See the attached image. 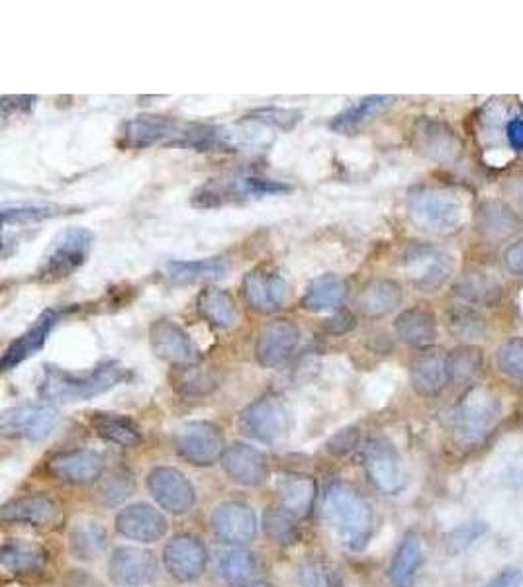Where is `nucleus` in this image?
<instances>
[{
    "mask_svg": "<svg viewBox=\"0 0 523 587\" xmlns=\"http://www.w3.org/2000/svg\"><path fill=\"white\" fill-rule=\"evenodd\" d=\"M218 143H222V132L218 128L157 114H143L132 118L130 122H126L122 134V145L128 149H147L155 145L210 149Z\"/></svg>",
    "mask_w": 523,
    "mask_h": 587,
    "instance_id": "1",
    "label": "nucleus"
},
{
    "mask_svg": "<svg viewBox=\"0 0 523 587\" xmlns=\"http://www.w3.org/2000/svg\"><path fill=\"white\" fill-rule=\"evenodd\" d=\"M126 378L128 370L118 362H102L89 372H69L46 364L40 396L51 402H83L116 388Z\"/></svg>",
    "mask_w": 523,
    "mask_h": 587,
    "instance_id": "2",
    "label": "nucleus"
},
{
    "mask_svg": "<svg viewBox=\"0 0 523 587\" xmlns=\"http://www.w3.org/2000/svg\"><path fill=\"white\" fill-rule=\"evenodd\" d=\"M328 521L341 544L363 550L373 535V509L369 501L347 484H335L326 499Z\"/></svg>",
    "mask_w": 523,
    "mask_h": 587,
    "instance_id": "3",
    "label": "nucleus"
},
{
    "mask_svg": "<svg viewBox=\"0 0 523 587\" xmlns=\"http://www.w3.org/2000/svg\"><path fill=\"white\" fill-rule=\"evenodd\" d=\"M408 216L412 224L431 235H451L465 220L461 200L441 188L416 186L408 192Z\"/></svg>",
    "mask_w": 523,
    "mask_h": 587,
    "instance_id": "4",
    "label": "nucleus"
},
{
    "mask_svg": "<svg viewBox=\"0 0 523 587\" xmlns=\"http://www.w3.org/2000/svg\"><path fill=\"white\" fill-rule=\"evenodd\" d=\"M95 243L93 231L87 227H69L55 237L44 263L40 267V278L57 282L81 269Z\"/></svg>",
    "mask_w": 523,
    "mask_h": 587,
    "instance_id": "5",
    "label": "nucleus"
},
{
    "mask_svg": "<svg viewBox=\"0 0 523 587\" xmlns=\"http://www.w3.org/2000/svg\"><path fill=\"white\" fill-rule=\"evenodd\" d=\"M500 415V402L498 398L486 390V388H473L461 404L457 407L455 415V431L457 441L463 447H476L480 445L492 425L496 423Z\"/></svg>",
    "mask_w": 523,
    "mask_h": 587,
    "instance_id": "6",
    "label": "nucleus"
},
{
    "mask_svg": "<svg viewBox=\"0 0 523 587\" xmlns=\"http://www.w3.org/2000/svg\"><path fill=\"white\" fill-rule=\"evenodd\" d=\"M404 272L410 284L420 292L439 290L453 274V257L428 243H416L408 247L402 259Z\"/></svg>",
    "mask_w": 523,
    "mask_h": 587,
    "instance_id": "7",
    "label": "nucleus"
},
{
    "mask_svg": "<svg viewBox=\"0 0 523 587\" xmlns=\"http://www.w3.org/2000/svg\"><path fill=\"white\" fill-rule=\"evenodd\" d=\"M290 186L285 182L259 179V177H236V179H214L206 182L194 192L192 204L200 208H216L239 198L249 196H271L288 192Z\"/></svg>",
    "mask_w": 523,
    "mask_h": 587,
    "instance_id": "8",
    "label": "nucleus"
},
{
    "mask_svg": "<svg viewBox=\"0 0 523 587\" xmlns=\"http://www.w3.org/2000/svg\"><path fill=\"white\" fill-rule=\"evenodd\" d=\"M177 452L194 466H212L226 452L222 429L208 421H191L175 435Z\"/></svg>",
    "mask_w": 523,
    "mask_h": 587,
    "instance_id": "9",
    "label": "nucleus"
},
{
    "mask_svg": "<svg viewBox=\"0 0 523 587\" xmlns=\"http://www.w3.org/2000/svg\"><path fill=\"white\" fill-rule=\"evenodd\" d=\"M412 145L424 157L441 165H453L463 155V141L441 120L420 118L412 128Z\"/></svg>",
    "mask_w": 523,
    "mask_h": 587,
    "instance_id": "10",
    "label": "nucleus"
},
{
    "mask_svg": "<svg viewBox=\"0 0 523 587\" xmlns=\"http://www.w3.org/2000/svg\"><path fill=\"white\" fill-rule=\"evenodd\" d=\"M147 490L157 505L173 515L189 513L196 503V490L191 480L171 466L153 468L147 476Z\"/></svg>",
    "mask_w": 523,
    "mask_h": 587,
    "instance_id": "11",
    "label": "nucleus"
},
{
    "mask_svg": "<svg viewBox=\"0 0 523 587\" xmlns=\"http://www.w3.org/2000/svg\"><path fill=\"white\" fill-rule=\"evenodd\" d=\"M57 425V409L44 404L10 407L0 415V431L10 439H46Z\"/></svg>",
    "mask_w": 523,
    "mask_h": 587,
    "instance_id": "12",
    "label": "nucleus"
},
{
    "mask_svg": "<svg viewBox=\"0 0 523 587\" xmlns=\"http://www.w3.org/2000/svg\"><path fill=\"white\" fill-rule=\"evenodd\" d=\"M163 564L171 578L181 584H191L204 574L208 550L198 537L183 533L167 542L163 550Z\"/></svg>",
    "mask_w": 523,
    "mask_h": 587,
    "instance_id": "13",
    "label": "nucleus"
},
{
    "mask_svg": "<svg viewBox=\"0 0 523 587\" xmlns=\"http://www.w3.org/2000/svg\"><path fill=\"white\" fill-rule=\"evenodd\" d=\"M365 470L384 494H398L406 484L404 464L396 447L386 439H373L365 447Z\"/></svg>",
    "mask_w": 523,
    "mask_h": 587,
    "instance_id": "14",
    "label": "nucleus"
},
{
    "mask_svg": "<svg viewBox=\"0 0 523 587\" xmlns=\"http://www.w3.org/2000/svg\"><path fill=\"white\" fill-rule=\"evenodd\" d=\"M239 427L245 435L261 443H275L288 429V415L281 402L275 398H263L243 409Z\"/></svg>",
    "mask_w": 523,
    "mask_h": 587,
    "instance_id": "15",
    "label": "nucleus"
},
{
    "mask_svg": "<svg viewBox=\"0 0 523 587\" xmlns=\"http://www.w3.org/2000/svg\"><path fill=\"white\" fill-rule=\"evenodd\" d=\"M157 562L151 552L136 546H118L110 554L108 574L116 586L142 587L153 580Z\"/></svg>",
    "mask_w": 523,
    "mask_h": 587,
    "instance_id": "16",
    "label": "nucleus"
},
{
    "mask_svg": "<svg viewBox=\"0 0 523 587\" xmlns=\"http://www.w3.org/2000/svg\"><path fill=\"white\" fill-rule=\"evenodd\" d=\"M300 343V329L288 319H277L265 325L257 337L255 357L261 366L275 368L285 364Z\"/></svg>",
    "mask_w": 523,
    "mask_h": 587,
    "instance_id": "17",
    "label": "nucleus"
},
{
    "mask_svg": "<svg viewBox=\"0 0 523 587\" xmlns=\"http://www.w3.org/2000/svg\"><path fill=\"white\" fill-rule=\"evenodd\" d=\"M149 341H151L153 353L159 359L171 362L175 366L198 361V349L194 347L189 333L175 321H169V319L155 321L149 329Z\"/></svg>",
    "mask_w": 523,
    "mask_h": 587,
    "instance_id": "18",
    "label": "nucleus"
},
{
    "mask_svg": "<svg viewBox=\"0 0 523 587\" xmlns=\"http://www.w3.org/2000/svg\"><path fill=\"white\" fill-rule=\"evenodd\" d=\"M106 468V460L100 452L91 449L61 452L49 458L48 472L67 484H89L95 482Z\"/></svg>",
    "mask_w": 523,
    "mask_h": 587,
    "instance_id": "19",
    "label": "nucleus"
},
{
    "mask_svg": "<svg viewBox=\"0 0 523 587\" xmlns=\"http://www.w3.org/2000/svg\"><path fill=\"white\" fill-rule=\"evenodd\" d=\"M116 531L130 541L149 544L165 537L167 519L147 503H134L116 515Z\"/></svg>",
    "mask_w": 523,
    "mask_h": 587,
    "instance_id": "20",
    "label": "nucleus"
},
{
    "mask_svg": "<svg viewBox=\"0 0 523 587\" xmlns=\"http://www.w3.org/2000/svg\"><path fill=\"white\" fill-rule=\"evenodd\" d=\"M243 294L255 312L273 314L286 300L285 278L269 267L253 269L243 280Z\"/></svg>",
    "mask_w": 523,
    "mask_h": 587,
    "instance_id": "21",
    "label": "nucleus"
},
{
    "mask_svg": "<svg viewBox=\"0 0 523 587\" xmlns=\"http://www.w3.org/2000/svg\"><path fill=\"white\" fill-rule=\"evenodd\" d=\"M222 466L230 480L247 488L261 486L271 472L267 454L245 443L230 445L222 456Z\"/></svg>",
    "mask_w": 523,
    "mask_h": 587,
    "instance_id": "22",
    "label": "nucleus"
},
{
    "mask_svg": "<svg viewBox=\"0 0 523 587\" xmlns=\"http://www.w3.org/2000/svg\"><path fill=\"white\" fill-rule=\"evenodd\" d=\"M212 529L228 544H247L257 535V517L247 503L226 501L214 509Z\"/></svg>",
    "mask_w": 523,
    "mask_h": 587,
    "instance_id": "23",
    "label": "nucleus"
},
{
    "mask_svg": "<svg viewBox=\"0 0 523 587\" xmlns=\"http://www.w3.org/2000/svg\"><path fill=\"white\" fill-rule=\"evenodd\" d=\"M410 376H412V386L420 396L431 398L441 394L451 382L449 353H445L439 347L424 349L412 362Z\"/></svg>",
    "mask_w": 523,
    "mask_h": 587,
    "instance_id": "24",
    "label": "nucleus"
},
{
    "mask_svg": "<svg viewBox=\"0 0 523 587\" xmlns=\"http://www.w3.org/2000/svg\"><path fill=\"white\" fill-rule=\"evenodd\" d=\"M476 231L486 239V241H506L512 235H516L522 227V218L518 212L496 198L482 200L476 208Z\"/></svg>",
    "mask_w": 523,
    "mask_h": 587,
    "instance_id": "25",
    "label": "nucleus"
},
{
    "mask_svg": "<svg viewBox=\"0 0 523 587\" xmlns=\"http://www.w3.org/2000/svg\"><path fill=\"white\" fill-rule=\"evenodd\" d=\"M57 321V312L55 310H46L42 316L36 319V323L24 333L20 335L8 349L6 353L2 355L0 359V368L6 372V370H12L16 368L18 364L34 357L38 351L44 349L46 341H48L49 333L53 329Z\"/></svg>",
    "mask_w": 523,
    "mask_h": 587,
    "instance_id": "26",
    "label": "nucleus"
},
{
    "mask_svg": "<svg viewBox=\"0 0 523 587\" xmlns=\"http://www.w3.org/2000/svg\"><path fill=\"white\" fill-rule=\"evenodd\" d=\"M57 515V505L53 499L42 494L22 496L8 501L0 509V519L4 523L28 525V527H46Z\"/></svg>",
    "mask_w": 523,
    "mask_h": 587,
    "instance_id": "27",
    "label": "nucleus"
},
{
    "mask_svg": "<svg viewBox=\"0 0 523 587\" xmlns=\"http://www.w3.org/2000/svg\"><path fill=\"white\" fill-rule=\"evenodd\" d=\"M48 558V550L38 542L8 541L0 548L2 568L14 576H28L44 570Z\"/></svg>",
    "mask_w": 523,
    "mask_h": 587,
    "instance_id": "28",
    "label": "nucleus"
},
{
    "mask_svg": "<svg viewBox=\"0 0 523 587\" xmlns=\"http://www.w3.org/2000/svg\"><path fill=\"white\" fill-rule=\"evenodd\" d=\"M394 96H384V94H375V96H365L339 112L332 120V130L337 134H353L377 116H381L384 110H388L394 104Z\"/></svg>",
    "mask_w": 523,
    "mask_h": 587,
    "instance_id": "29",
    "label": "nucleus"
},
{
    "mask_svg": "<svg viewBox=\"0 0 523 587\" xmlns=\"http://www.w3.org/2000/svg\"><path fill=\"white\" fill-rule=\"evenodd\" d=\"M400 302H402V286L390 278H377L363 288L357 300V306L363 316L377 319L394 312L400 306Z\"/></svg>",
    "mask_w": 523,
    "mask_h": 587,
    "instance_id": "30",
    "label": "nucleus"
},
{
    "mask_svg": "<svg viewBox=\"0 0 523 587\" xmlns=\"http://www.w3.org/2000/svg\"><path fill=\"white\" fill-rule=\"evenodd\" d=\"M394 329L402 343L428 349L437 337V319L428 310L412 308L396 317Z\"/></svg>",
    "mask_w": 523,
    "mask_h": 587,
    "instance_id": "31",
    "label": "nucleus"
},
{
    "mask_svg": "<svg viewBox=\"0 0 523 587\" xmlns=\"http://www.w3.org/2000/svg\"><path fill=\"white\" fill-rule=\"evenodd\" d=\"M316 492H318L316 480L310 476L288 474L279 480V494H281L283 507L298 519L310 515L316 501Z\"/></svg>",
    "mask_w": 523,
    "mask_h": 587,
    "instance_id": "32",
    "label": "nucleus"
},
{
    "mask_svg": "<svg viewBox=\"0 0 523 587\" xmlns=\"http://www.w3.org/2000/svg\"><path fill=\"white\" fill-rule=\"evenodd\" d=\"M455 294L471 306H496L502 298V286L486 272H465L455 284Z\"/></svg>",
    "mask_w": 523,
    "mask_h": 587,
    "instance_id": "33",
    "label": "nucleus"
},
{
    "mask_svg": "<svg viewBox=\"0 0 523 587\" xmlns=\"http://www.w3.org/2000/svg\"><path fill=\"white\" fill-rule=\"evenodd\" d=\"M345 294H347V286L337 274H324L310 282L302 298V308L314 314L328 312L343 302Z\"/></svg>",
    "mask_w": 523,
    "mask_h": 587,
    "instance_id": "34",
    "label": "nucleus"
},
{
    "mask_svg": "<svg viewBox=\"0 0 523 587\" xmlns=\"http://www.w3.org/2000/svg\"><path fill=\"white\" fill-rule=\"evenodd\" d=\"M91 425L104 441L120 447H136L142 441L138 425L126 415L98 411L91 415Z\"/></svg>",
    "mask_w": 523,
    "mask_h": 587,
    "instance_id": "35",
    "label": "nucleus"
},
{
    "mask_svg": "<svg viewBox=\"0 0 523 587\" xmlns=\"http://www.w3.org/2000/svg\"><path fill=\"white\" fill-rule=\"evenodd\" d=\"M198 312L208 323L220 329H230L238 321V310L232 296L216 286L204 288L198 296Z\"/></svg>",
    "mask_w": 523,
    "mask_h": 587,
    "instance_id": "36",
    "label": "nucleus"
},
{
    "mask_svg": "<svg viewBox=\"0 0 523 587\" xmlns=\"http://www.w3.org/2000/svg\"><path fill=\"white\" fill-rule=\"evenodd\" d=\"M422 562H424L422 544L416 537H406L398 546V550L390 562V568H388V578H390L392 586H412Z\"/></svg>",
    "mask_w": 523,
    "mask_h": 587,
    "instance_id": "37",
    "label": "nucleus"
},
{
    "mask_svg": "<svg viewBox=\"0 0 523 587\" xmlns=\"http://www.w3.org/2000/svg\"><path fill=\"white\" fill-rule=\"evenodd\" d=\"M171 386L185 398H202L216 390L218 380L212 370L191 362L175 366L171 374Z\"/></svg>",
    "mask_w": 523,
    "mask_h": 587,
    "instance_id": "38",
    "label": "nucleus"
},
{
    "mask_svg": "<svg viewBox=\"0 0 523 587\" xmlns=\"http://www.w3.org/2000/svg\"><path fill=\"white\" fill-rule=\"evenodd\" d=\"M106 531L100 523L87 521L77 523L69 535V550L75 560L81 562H95L106 550Z\"/></svg>",
    "mask_w": 523,
    "mask_h": 587,
    "instance_id": "39",
    "label": "nucleus"
},
{
    "mask_svg": "<svg viewBox=\"0 0 523 587\" xmlns=\"http://www.w3.org/2000/svg\"><path fill=\"white\" fill-rule=\"evenodd\" d=\"M228 271V263L222 257L198 259V261H173L167 265V274L173 282L192 284V282H206L224 276Z\"/></svg>",
    "mask_w": 523,
    "mask_h": 587,
    "instance_id": "40",
    "label": "nucleus"
},
{
    "mask_svg": "<svg viewBox=\"0 0 523 587\" xmlns=\"http://www.w3.org/2000/svg\"><path fill=\"white\" fill-rule=\"evenodd\" d=\"M257 570V560L247 550H228L220 560V572L230 586H249Z\"/></svg>",
    "mask_w": 523,
    "mask_h": 587,
    "instance_id": "41",
    "label": "nucleus"
},
{
    "mask_svg": "<svg viewBox=\"0 0 523 587\" xmlns=\"http://www.w3.org/2000/svg\"><path fill=\"white\" fill-rule=\"evenodd\" d=\"M263 531L277 544L290 546L300 539L298 517L288 513L285 507H271L263 515Z\"/></svg>",
    "mask_w": 523,
    "mask_h": 587,
    "instance_id": "42",
    "label": "nucleus"
},
{
    "mask_svg": "<svg viewBox=\"0 0 523 587\" xmlns=\"http://www.w3.org/2000/svg\"><path fill=\"white\" fill-rule=\"evenodd\" d=\"M447 327H449L453 337L465 339V341L480 339L488 331L486 319L480 316L473 308H469V306L453 308L449 312V316H447Z\"/></svg>",
    "mask_w": 523,
    "mask_h": 587,
    "instance_id": "43",
    "label": "nucleus"
},
{
    "mask_svg": "<svg viewBox=\"0 0 523 587\" xmlns=\"http://www.w3.org/2000/svg\"><path fill=\"white\" fill-rule=\"evenodd\" d=\"M482 370V351L475 345H461L449 353L451 380L467 384L475 380Z\"/></svg>",
    "mask_w": 523,
    "mask_h": 587,
    "instance_id": "44",
    "label": "nucleus"
},
{
    "mask_svg": "<svg viewBox=\"0 0 523 587\" xmlns=\"http://www.w3.org/2000/svg\"><path fill=\"white\" fill-rule=\"evenodd\" d=\"M63 212L57 204H2V224L8 226L12 222H36L55 218Z\"/></svg>",
    "mask_w": 523,
    "mask_h": 587,
    "instance_id": "45",
    "label": "nucleus"
},
{
    "mask_svg": "<svg viewBox=\"0 0 523 587\" xmlns=\"http://www.w3.org/2000/svg\"><path fill=\"white\" fill-rule=\"evenodd\" d=\"M298 584L300 587H339L341 580L339 574L333 570L330 564L322 562V560H310L304 562L298 568Z\"/></svg>",
    "mask_w": 523,
    "mask_h": 587,
    "instance_id": "46",
    "label": "nucleus"
},
{
    "mask_svg": "<svg viewBox=\"0 0 523 587\" xmlns=\"http://www.w3.org/2000/svg\"><path fill=\"white\" fill-rule=\"evenodd\" d=\"M498 366L506 376L523 382V337L508 339L500 345Z\"/></svg>",
    "mask_w": 523,
    "mask_h": 587,
    "instance_id": "47",
    "label": "nucleus"
},
{
    "mask_svg": "<svg viewBox=\"0 0 523 587\" xmlns=\"http://www.w3.org/2000/svg\"><path fill=\"white\" fill-rule=\"evenodd\" d=\"M245 120L267 124V126H275L279 130L288 132V130H292L300 122V112L298 110H288V108L269 106V108H257V110L249 112L245 116Z\"/></svg>",
    "mask_w": 523,
    "mask_h": 587,
    "instance_id": "48",
    "label": "nucleus"
},
{
    "mask_svg": "<svg viewBox=\"0 0 523 587\" xmlns=\"http://www.w3.org/2000/svg\"><path fill=\"white\" fill-rule=\"evenodd\" d=\"M488 531V525L484 521H469V523H463L461 527H457L455 531L449 533L447 537V550L451 554H457V552H463L465 548H469L473 542L478 541L484 533Z\"/></svg>",
    "mask_w": 523,
    "mask_h": 587,
    "instance_id": "49",
    "label": "nucleus"
},
{
    "mask_svg": "<svg viewBox=\"0 0 523 587\" xmlns=\"http://www.w3.org/2000/svg\"><path fill=\"white\" fill-rule=\"evenodd\" d=\"M136 484L134 478L130 474H114L112 478H108L102 488H100V497L104 499V503H116L122 501L124 497L132 496Z\"/></svg>",
    "mask_w": 523,
    "mask_h": 587,
    "instance_id": "50",
    "label": "nucleus"
},
{
    "mask_svg": "<svg viewBox=\"0 0 523 587\" xmlns=\"http://www.w3.org/2000/svg\"><path fill=\"white\" fill-rule=\"evenodd\" d=\"M504 267L506 271L514 276H523V239H518L516 243H512L504 255H502Z\"/></svg>",
    "mask_w": 523,
    "mask_h": 587,
    "instance_id": "51",
    "label": "nucleus"
},
{
    "mask_svg": "<svg viewBox=\"0 0 523 587\" xmlns=\"http://www.w3.org/2000/svg\"><path fill=\"white\" fill-rule=\"evenodd\" d=\"M36 96H4L0 106H2V114L8 116L12 112H30L36 104Z\"/></svg>",
    "mask_w": 523,
    "mask_h": 587,
    "instance_id": "52",
    "label": "nucleus"
},
{
    "mask_svg": "<svg viewBox=\"0 0 523 587\" xmlns=\"http://www.w3.org/2000/svg\"><path fill=\"white\" fill-rule=\"evenodd\" d=\"M324 327L332 335H343V333H349L355 327V317L351 316L347 310L345 312H337L335 316L330 317L326 321Z\"/></svg>",
    "mask_w": 523,
    "mask_h": 587,
    "instance_id": "53",
    "label": "nucleus"
},
{
    "mask_svg": "<svg viewBox=\"0 0 523 587\" xmlns=\"http://www.w3.org/2000/svg\"><path fill=\"white\" fill-rule=\"evenodd\" d=\"M523 574L516 568L500 572L494 580H490L484 587H522Z\"/></svg>",
    "mask_w": 523,
    "mask_h": 587,
    "instance_id": "54",
    "label": "nucleus"
},
{
    "mask_svg": "<svg viewBox=\"0 0 523 587\" xmlns=\"http://www.w3.org/2000/svg\"><path fill=\"white\" fill-rule=\"evenodd\" d=\"M506 136L516 151H523V120L520 118L510 120L508 128H506Z\"/></svg>",
    "mask_w": 523,
    "mask_h": 587,
    "instance_id": "55",
    "label": "nucleus"
},
{
    "mask_svg": "<svg viewBox=\"0 0 523 587\" xmlns=\"http://www.w3.org/2000/svg\"><path fill=\"white\" fill-rule=\"evenodd\" d=\"M245 587H273L269 586V584H263V582H257V584H249V586Z\"/></svg>",
    "mask_w": 523,
    "mask_h": 587,
    "instance_id": "56",
    "label": "nucleus"
}]
</instances>
